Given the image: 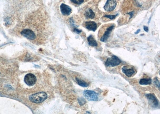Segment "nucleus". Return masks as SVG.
Listing matches in <instances>:
<instances>
[{"label": "nucleus", "instance_id": "39448f33", "mask_svg": "<svg viewBox=\"0 0 160 114\" xmlns=\"http://www.w3.org/2000/svg\"><path fill=\"white\" fill-rule=\"evenodd\" d=\"M122 71L128 77H133L136 73V70L134 67L130 66H124L122 68Z\"/></svg>", "mask_w": 160, "mask_h": 114}, {"label": "nucleus", "instance_id": "7ed1b4c3", "mask_svg": "<svg viewBox=\"0 0 160 114\" xmlns=\"http://www.w3.org/2000/svg\"><path fill=\"white\" fill-rule=\"evenodd\" d=\"M83 94L86 99L90 101H97L99 100V94L94 91L85 90Z\"/></svg>", "mask_w": 160, "mask_h": 114}, {"label": "nucleus", "instance_id": "0eeeda50", "mask_svg": "<svg viewBox=\"0 0 160 114\" xmlns=\"http://www.w3.org/2000/svg\"><path fill=\"white\" fill-rule=\"evenodd\" d=\"M145 96L148 100V102L150 103L151 105L153 106V107H157L158 106L159 102L154 95L152 93H149L146 94Z\"/></svg>", "mask_w": 160, "mask_h": 114}, {"label": "nucleus", "instance_id": "dca6fc26", "mask_svg": "<svg viewBox=\"0 0 160 114\" xmlns=\"http://www.w3.org/2000/svg\"><path fill=\"white\" fill-rule=\"evenodd\" d=\"M78 101L79 102V104L81 106H83L86 103L85 99L83 97L79 98L78 99Z\"/></svg>", "mask_w": 160, "mask_h": 114}, {"label": "nucleus", "instance_id": "20e7f679", "mask_svg": "<svg viewBox=\"0 0 160 114\" xmlns=\"http://www.w3.org/2000/svg\"><path fill=\"white\" fill-rule=\"evenodd\" d=\"M121 60L116 56L113 55L111 57L108 58L105 63L106 67H115L118 66L121 63Z\"/></svg>", "mask_w": 160, "mask_h": 114}, {"label": "nucleus", "instance_id": "6ab92c4d", "mask_svg": "<svg viewBox=\"0 0 160 114\" xmlns=\"http://www.w3.org/2000/svg\"><path fill=\"white\" fill-rule=\"evenodd\" d=\"M154 83L156 86L158 88V89H159V88H160V82H159V81L158 80L157 78H155V79H154Z\"/></svg>", "mask_w": 160, "mask_h": 114}, {"label": "nucleus", "instance_id": "f257e3e1", "mask_svg": "<svg viewBox=\"0 0 160 114\" xmlns=\"http://www.w3.org/2000/svg\"><path fill=\"white\" fill-rule=\"evenodd\" d=\"M47 98V93L43 92H38L32 95L29 97V100L34 103L38 104L44 102Z\"/></svg>", "mask_w": 160, "mask_h": 114}, {"label": "nucleus", "instance_id": "9b49d317", "mask_svg": "<svg viewBox=\"0 0 160 114\" xmlns=\"http://www.w3.org/2000/svg\"><path fill=\"white\" fill-rule=\"evenodd\" d=\"M85 27L88 30L95 32L97 28V24L94 21H89L85 23Z\"/></svg>", "mask_w": 160, "mask_h": 114}, {"label": "nucleus", "instance_id": "2eb2a0df", "mask_svg": "<svg viewBox=\"0 0 160 114\" xmlns=\"http://www.w3.org/2000/svg\"><path fill=\"white\" fill-rule=\"evenodd\" d=\"M76 82H77V84L79 86H81V87H88L89 85V84L87 82H86L85 81H83V80L79 79V78H76Z\"/></svg>", "mask_w": 160, "mask_h": 114}, {"label": "nucleus", "instance_id": "1a4fd4ad", "mask_svg": "<svg viewBox=\"0 0 160 114\" xmlns=\"http://www.w3.org/2000/svg\"><path fill=\"white\" fill-rule=\"evenodd\" d=\"M117 4L115 0H107L104 6V9L107 12H111L115 8Z\"/></svg>", "mask_w": 160, "mask_h": 114}, {"label": "nucleus", "instance_id": "f3484780", "mask_svg": "<svg viewBox=\"0 0 160 114\" xmlns=\"http://www.w3.org/2000/svg\"><path fill=\"white\" fill-rule=\"evenodd\" d=\"M72 3L75 4H81L84 2V0H70Z\"/></svg>", "mask_w": 160, "mask_h": 114}, {"label": "nucleus", "instance_id": "5701e85b", "mask_svg": "<svg viewBox=\"0 0 160 114\" xmlns=\"http://www.w3.org/2000/svg\"><path fill=\"white\" fill-rule=\"evenodd\" d=\"M0 74H1V72H0Z\"/></svg>", "mask_w": 160, "mask_h": 114}, {"label": "nucleus", "instance_id": "412c9836", "mask_svg": "<svg viewBox=\"0 0 160 114\" xmlns=\"http://www.w3.org/2000/svg\"><path fill=\"white\" fill-rule=\"evenodd\" d=\"M143 28L144 30V31H146V32H148V28L147 27V26H144L143 27Z\"/></svg>", "mask_w": 160, "mask_h": 114}, {"label": "nucleus", "instance_id": "aec40b11", "mask_svg": "<svg viewBox=\"0 0 160 114\" xmlns=\"http://www.w3.org/2000/svg\"><path fill=\"white\" fill-rule=\"evenodd\" d=\"M74 32L76 33L77 34H79L82 32V30H79V29H77L76 28H74Z\"/></svg>", "mask_w": 160, "mask_h": 114}, {"label": "nucleus", "instance_id": "a211bd4d", "mask_svg": "<svg viewBox=\"0 0 160 114\" xmlns=\"http://www.w3.org/2000/svg\"><path fill=\"white\" fill-rule=\"evenodd\" d=\"M118 14H116V15H106L104 16V17L107 18H109L110 20H113L117 16H118Z\"/></svg>", "mask_w": 160, "mask_h": 114}, {"label": "nucleus", "instance_id": "423d86ee", "mask_svg": "<svg viewBox=\"0 0 160 114\" xmlns=\"http://www.w3.org/2000/svg\"><path fill=\"white\" fill-rule=\"evenodd\" d=\"M24 81L28 86H33L37 82V78L32 74H27L25 77Z\"/></svg>", "mask_w": 160, "mask_h": 114}, {"label": "nucleus", "instance_id": "4468645a", "mask_svg": "<svg viewBox=\"0 0 160 114\" xmlns=\"http://www.w3.org/2000/svg\"><path fill=\"white\" fill-rule=\"evenodd\" d=\"M151 82L152 80L150 78H143L140 80L139 84L141 85H149L151 84Z\"/></svg>", "mask_w": 160, "mask_h": 114}, {"label": "nucleus", "instance_id": "f03ea898", "mask_svg": "<svg viewBox=\"0 0 160 114\" xmlns=\"http://www.w3.org/2000/svg\"><path fill=\"white\" fill-rule=\"evenodd\" d=\"M115 25L114 24H109L108 26H106V28L103 31V34L100 38V41L101 42H106L109 38L112 31L115 28Z\"/></svg>", "mask_w": 160, "mask_h": 114}, {"label": "nucleus", "instance_id": "f8f14e48", "mask_svg": "<svg viewBox=\"0 0 160 114\" xmlns=\"http://www.w3.org/2000/svg\"><path fill=\"white\" fill-rule=\"evenodd\" d=\"M84 16L87 19H93L95 17V14L92 9L88 8L85 12Z\"/></svg>", "mask_w": 160, "mask_h": 114}, {"label": "nucleus", "instance_id": "6e6552de", "mask_svg": "<svg viewBox=\"0 0 160 114\" xmlns=\"http://www.w3.org/2000/svg\"><path fill=\"white\" fill-rule=\"evenodd\" d=\"M21 34L30 40H34L36 38V35L32 30L30 29H25L22 30Z\"/></svg>", "mask_w": 160, "mask_h": 114}, {"label": "nucleus", "instance_id": "ddd939ff", "mask_svg": "<svg viewBox=\"0 0 160 114\" xmlns=\"http://www.w3.org/2000/svg\"><path fill=\"white\" fill-rule=\"evenodd\" d=\"M87 41L90 46L93 47H96L98 46V44L93 35H90L87 38Z\"/></svg>", "mask_w": 160, "mask_h": 114}, {"label": "nucleus", "instance_id": "4be33fe9", "mask_svg": "<svg viewBox=\"0 0 160 114\" xmlns=\"http://www.w3.org/2000/svg\"><path fill=\"white\" fill-rule=\"evenodd\" d=\"M140 29H138V30H137V31L136 32H135V33H134V34H138L140 32Z\"/></svg>", "mask_w": 160, "mask_h": 114}, {"label": "nucleus", "instance_id": "9d476101", "mask_svg": "<svg viewBox=\"0 0 160 114\" xmlns=\"http://www.w3.org/2000/svg\"><path fill=\"white\" fill-rule=\"evenodd\" d=\"M60 9L63 15H70L72 12V9L69 6L62 3L60 6Z\"/></svg>", "mask_w": 160, "mask_h": 114}]
</instances>
